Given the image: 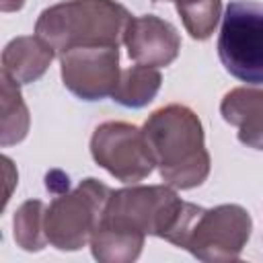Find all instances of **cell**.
<instances>
[{"instance_id":"cell-1","label":"cell","mask_w":263,"mask_h":263,"mask_svg":"<svg viewBox=\"0 0 263 263\" xmlns=\"http://www.w3.org/2000/svg\"><path fill=\"white\" fill-rule=\"evenodd\" d=\"M195 203L183 201L171 185H129L113 189L90 236V253L99 263H132L146 236L177 245Z\"/></svg>"},{"instance_id":"cell-2","label":"cell","mask_w":263,"mask_h":263,"mask_svg":"<svg viewBox=\"0 0 263 263\" xmlns=\"http://www.w3.org/2000/svg\"><path fill=\"white\" fill-rule=\"evenodd\" d=\"M144 136L160 179L175 189L199 187L212 168L201 119L187 105H166L148 115Z\"/></svg>"},{"instance_id":"cell-3","label":"cell","mask_w":263,"mask_h":263,"mask_svg":"<svg viewBox=\"0 0 263 263\" xmlns=\"http://www.w3.org/2000/svg\"><path fill=\"white\" fill-rule=\"evenodd\" d=\"M129 18L117 0H64L41 10L35 35L58 58L76 47H119Z\"/></svg>"},{"instance_id":"cell-4","label":"cell","mask_w":263,"mask_h":263,"mask_svg":"<svg viewBox=\"0 0 263 263\" xmlns=\"http://www.w3.org/2000/svg\"><path fill=\"white\" fill-rule=\"evenodd\" d=\"M251 230L253 218L238 203H220L208 210L199 205L177 247L205 263L236 261L251 238Z\"/></svg>"},{"instance_id":"cell-5","label":"cell","mask_w":263,"mask_h":263,"mask_svg":"<svg viewBox=\"0 0 263 263\" xmlns=\"http://www.w3.org/2000/svg\"><path fill=\"white\" fill-rule=\"evenodd\" d=\"M111 187L99 179H84L72 191L55 193L45 208V236L58 251H80L90 242V236L103 216Z\"/></svg>"},{"instance_id":"cell-6","label":"cell","mask_w":263,"mask_h":263,"mask_svg":"<svg viewBox=\"0 0 263 263\" xmlns=\"http://www.w3.org/2000/svg\"><path fill=\"white\" fill-rule=\"evenodd\" d=\"M218 58L236 80L263 84V4L255 0H230L222 16Z\"/></svg>"},{"instance_id":"cell-7","label":"cell","mask_w":263,"mask_h":263,"mask_svg":"<svg viewBox=\"0 0 263 263\" xmlns=\"http://www.w3.org/2000/svg\"><path fill=\"white\" fill-rule=\"evenodd\" d=\"M92 160L125 185L144 181L156 166L144 129L125 121H105L90 136Z\"/></svg>"},{"instance_id":"cell-8","label":"cell","mask_w":263,"mask_h":263,"mask_svg":"<svg viewBox=\"0 0 263 263\" xmlns=\"http://www.w3.org/2000/svg\"><path fill=\"white\" fill-rule=\"evenodd\" d=\"M64 86L82 101H103L113 95L121 70L119 47H76L60 55Z\"/></svg>"},{"instance_id":"cell-9","label":"cell","mask_w":263,"mask_h":263,"mask_svg":"<svg viewBox=\"0 0 263 263\" xmlns=\"http://www.w3.org/2000/svg\"><path fill=\"white\" fill-rule=\"evenodd\" d=\"M123 43L129 60L152 68L171 66L181 51V35L177 27L156 14L132 16Z\"/></svg>"},{"instance_id":"cell-10","label":"cell","mask_w":263,"mask_h":263,"mask_svg":"<svg viewBox=\"0 0 263 263\" xmlns=\"http://www.w3.org/2000/svg\"><path fill=\"white\" fill-rule=\"evenodd\" d=\"M220 115L238 132V142L247 148L263 150V88L236 86L220 103Z\"/></svg>"},{"instance_id":"cell-11","label":"cell","mask_w":263,"mask_h":263,"mask_svg":"<svg viewBox=\"0 0 263 263\" xmlns=\"http://www.w3.org/2000/svg\"><path fill=\"white\" fill-rule=\"evenodd\" d=\"M55 51L37 35H21L6 43L2 51V72L8 74L16 84H31L39 80Z\"/></svg>"},{"instance_id":"cell-12","label":"cell","mask_w":263,"mask_h":263,"mask_svg":"<svg viewBox=\"0 0 263 263\" xmlns=\"http://www.w3.org/2000/svg\"><path fill=\"white\" fill-rule=\"evenodd\" d=\"M162 84V76L158 68L136 64L127 70H121L119 82L111 95L115 103L127 109H142L154 101Z\"/></svg>"},{"instance_id":"cell-13","label":"cell","mask_w":263,"mask_h":263,"mask_svg":"<svg viewBox=\"0 0 263 263\" xmlns=\"http://www.w3.org/2000/svg\"><path fill=\"white\" fill-rule=\"evenodd\" d=\"M2 111H0V146H12L27 138L29 134V109L21 95V84H16L8 74L2 72Z\"/></svg>"},{"instance_id":"cell-14","label":"cell","mask_w":263,"mask_h":263,"mask_svg":"<svg viewBox=\"0 0 263 263\" xmlns=\"http://www.w3.org/2000/svg\"><path fill=\"white\" fill-rule=\"evenodd\" d=\"M14 242L27 253H39L45 249V203L41 199H27L21 203L12 218Z\"/></svg>"},{"instance_id":"cell-15","label":"cell","mask_w":263,"mask_h":263,"mask_svg":"<svg viewBox=\"0 0 263 263\" xmlns=\"http://www.w3.org/2000/svg\"><path fill=\"white\" fill-rule=\"evenodd\" d=\"M175 6L185 31L197 41L210 39L222 16V0H177Z\"/></svg>"},{"instance_id":"cell-16","label":"cell","mask_w":263,"mask_h":263,"mask_svg":"<svg viewBox=\"0 0 263 263\" xmlns=\"http://www.w3.org/2000/svg\"><path fill=\"white\" fill-rule=\"evenodd\" d=\"M2 164H4V175H6V193H4V203H2V208H6V203H8V199H10L12 185L16 183L18 175H16V171H14V166H12V160H10L8 156H2Z\"/></svg>"},{"instance_id":"cell-17","label":"cell","mask_w":263,"mask_h":263,"mask_svg":"<svg viewBox=\"0 0 263 263\" xmlns=\"http://www.w3.org/2000/svg\"><path fill=\"white\" fill-rule=\"evenodd\" d=\"M25 4V0H0V10L2 12H14L21 10Z\"/></svg>"},{"instance_id":"cell-18","label":"cell","mask_w":263,"mask_h":263,"mask_svg":"<svg viewBox=\"0 0 263 263\" xmlns=\"http://www.w3.org/2000/svg\"><path fill=\"white\" fill-rule=\"evenodd\" d=\"M152 2H160V0H152ZM173 2H177V0H173Z\"/></svg>"}]
</instances>
